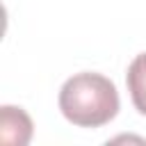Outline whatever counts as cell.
Instances as JSON below:
<instances>
[{
	"instance_id": "1",
	"label": "cell",
	"mask_w": 146,
	"mask_h": 146,
	"mask_svg": "<svg viewBox=\"0 0 146 146\" xmlns=\"http://www.w3.org/2000/svg\"><path fill=\"white\" fill-rule=\"evenodd\" d=\"M59 110L73 125L100 128L119 114V91L110 78L84 71L64 82Z\"/></svg>"
},
{
	"instance_id": "2",
	"label": "cell",
	"mask_w": 146,
	"mask_h": 146,
	"mask_svg": "<svg viewBox=\"0 0 146 146\" xmlns=\"http://www.w3.org/2000/svg\"><path fill=\"white\" fill-rule=\"evenodd\" d=\"M32 137V121L25 110L14 105L0 107V141L9 146H25Z\"/></svg>"
},
{
	"instance_id": "3",
	"label": "cell",
	"mask_w": 146,
	"mask_h": 146,
	"mask_svg": "<svg viewBox=\"0 0 146 146\" xmlns=\"http://www.w3.org/2000/svg\"><path fill=\"white\" fill-rule=\"evenodd\" d=\"M125 82H128V91H130L132 105L137 107L139 114L146 116V52L137 55L130 62Z\"/></svg>"
}]
</instances>
